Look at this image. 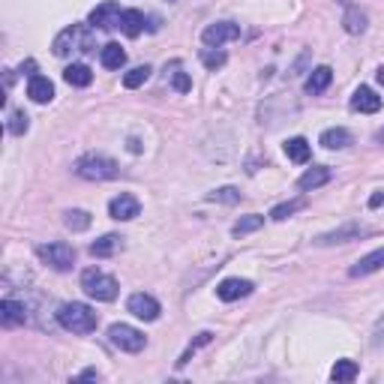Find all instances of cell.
<instances>
[{
  "instance_id": "cell-1",
  "label": "cell",
  "mask_w": 384,
  "mask_h": 384,
  "mask_svg": "<svg viewBox=\"0 0 384 384\" xmlns=\"http://www.w3.org/2000/svg\"><path fill=\"white\" fill-rule=\"evenodd\" d=\"M51 51L58 54V58H69L72 51H81V54L96 51L94 33H90V27H85V24H72V27H67V30H60L58 36H54Z\"/></svg>"
},
{
  "instance_id": "cell-2",
  "label": "cell",
  "mask_w": 384,
  "mask_h": 384,
  "mask_svg": "<svg viewBox=\"0 0 384 384\" xmlns=\"http://www.w3.org/2000/svg\"><path fill=\"white\" fill-rule=\"evenodd\" d=\"M58 322L63 331H72V333H94L96 324H99V315L90 309L87 304H78V300H72V304H63L58 309Z\"/></svg>"
},
{
  "instance_id": "cell-3",
  "label": "cell",
  "mask_w": 384,
  "mask_h": 384,
  "mask_svg": "<svg viewBox=\"0 0 384 384\" xmlns=\"http://www.w3.org/2000/svg\"><path fill=\"white\" fill-rule=\"evenodd\" d=\"M81 288H85L87 297L99 300V304H112L121 286H117L114 277H108V273H103L99 268H87L85 273H81Z\"/></svg>"
},
{
  "instance_id": "cell-4",
  "label": "cell",
  "mask_w": 384,
  "mask_h": 384,
  "mask_svg": "<svg viewBox=\"0 0 384 384\" xmlns=\"http://www.w3.org/2000/svg\"><path fill=\"white\" fill-rule=\"evenodd\" d=\"M76 175L85 177V180H112V177L121 175V168H117L114 159L96 157V153H87V157H81L76 162Z\"/></svg>"
},
{
  "instance_id": "cell-5",
  "label": "cell",
  "mask_w": 384,
  "mask_h": 384,
  "mask_svg": "<svg viewBox=\"0 0 384 384\" xmlns=\"http://www.w3.org/2000/svg\"><path fill=\"white\" fill-rule=\"evenodd\" d=\"M108 342L114 345V349H121V351H141L144 345H148V336H144L141 331H135L132 324H112L108 327Z\"/></svg>"
},
{
  "instance_id": "cell-6",
  "label": "cell",
  "mask_w": 384,
  "mask_h": 384,
  "mask_svg": "<svg viewBox=\"0 0 384 384\" xmlns=\"http://www.w3.org/2000/svg\"><path fill=\"white\" fill-rule=\"evenodd\" d=\"M36 255L45 261V264H51L54 270H72V264H76V250H72L69 243H42L40 250H36Z\"/></svg>"
},
{
  "instance_id": "cell-7",
  "label": "cell",
  "mask_w": 384,
  "mask_h": 384,
  "mask_svg": "<svg viewBox=\"0 0 384 384\" xmlns=\"http://www.w3.org/2000/svg\"><path fill=\"white\" fill-rule=\"evenodd\" d=\"M241 40V27L234 21H216V24H207L204 33H201V42L207 45V49H219V45L225 42H234Z\"/></svg>"
},
{
  "instance_id": "cell-8",
  "label": "cell",
  "mask_w": 384,
  "mask_h": 384,
  "mask_svg": "<svg viewBox=\"0 0 384 384\" xmlns=\"http://www.w3.org/2000/svg\"><path fill=\"white\" fill-rule=\"evenodd\" d=\"M121 15L123 9L114 3V0H105V3H99L94 12H90V27H99V30H114V27H121Z\"/></svg>"
},
{
  "instance_id": "cell-9",
  "label": "cell",
  "mask_w": 384,
  "mask_h": 384,
  "mask_svg": "<svg viewBox=\"0 0 384 384\" xmlns=\"http://www.w3.org/2000/svg\"><path fill=\"white\" fill-rule=\"evenodd\" d=\"M126 309L135 315V318H141V322H157L159 318V304H157V297H150V295H144V291H139V295H132L130 300H126Z\"/></svg>"
},
{
  "instance_id": "cell-10",
  "label": "cell",
  "mask_w": 384,
  "mask_h": 384,
  "mask_svg": "<svg viewBox=\"0 0 384 384\" xmlns=\"http://www.w3.org/2000/svg\"><path fill=\"white\" fill-rule=\"evenodd\" d=\"M108 213H112V219H117V222H130V219H135L141 213V204L135 195H130V192H121L117 198H112Z\"/></svg>"
},
{
  "instance_id": "cell-11",
  "label": "cell",
  "mask_w": 384,
  "mask_h": 384,
  "mask_svg": "<svg viewBox=\"0 0 384 384\" xmlns=\"http://www.w3.org/2000/svg\"><path fill=\"white\" fill-rule=\"evenodd\" d=\"M216 295L219 300H225V304H232V300H241L246 295H252V282L250 279H241V277H228L216 286Z\"/></svg>"
},
{
  "instance_id": "cell-12",
  "label": "cell",
  "mask_w": 384,
  "mask_h": 384,
  "mask_svg": "<svg viewBox=\"0 0 384 384\" xmlns=\"http://www.w3.org/2000/svg\"><path fill=\"white\" fill-rule=\"evenodd\" d=\"M381 268H384V246L372 250L369 255H363V259L349 270V277H351V279H358V277H369V273H376V270H381Z\"/></svg>"
},
{
  "instance_id": "cell-13",
  "label": "cell",
  "mask_w": 384,
  "mask_h": 384,
  "mask_svg": "<svg viewBox=\"0 0 384 384\" xmlns=\"http://www.w3.org/2000/svg\"><path fill=\"white\" fill-rule=\"evenodd\" d=\"M351 108L360 114H376L381 108V96H376V90L372 87H358L351 96Z\"/></svg>"
},
{
  "instance_id": "cell-14",
  "label": "cell",
  "mask_w": 384,
  "mask_h": 384,
  "mask_svg": "<svg viewBox=\"0 0 384 384\" xmlns=\"http://www.w3.org/2000/svg\"><path fill=\"white\" fill-rule=\"evenodd\" d=\"M27 96H30L33 103L45 105L54 99V85L45 76H30V81H27Z\"/></svg>"
},
{
  "instance_id": "cell-15",
  "label": "cell",
  "mask_w": 384,
  "mask_h": 384,
  "mask_svg": "<svg viewBox=\"0 0 384 384\" xmlns=\"http://www.w3.org/2000/svg\"><path fill=\"white\" fill-rule=\"evenodd\" d=\"M0 322L6 327H15V324H24L27 322V309L24 304H18V300H0Z\"/></svg>"
},
{
  "instance_id": "cell-16",
  "label": "cell",
  "mask_w": 384,
  "mask_h": 384,
  "mask_svg": "<svg viewBox=\"0 0 384 384\" xmlns=\"http://www.w3.org/2000/svg\"><path fill=\"white\" fill-rule=\"evenodd\" d=\"M331 81H333V69L331 67H318V69H313V76L306 78V94L309 96H318V94H324L327 87H331Z\"/></svg>"
},
{
  "instance_id": "cell-17",
  "label": "cell",
  "mask_w": 384,
  "mask_h": 384,
  "mask_svg": "<svg viewBox=\"0 0 384 384\" xmlns=\"http://www.w3.org/2000/svg\"><path fill=\"white\" fill-rule=\"evenodd\" d=\"M63 81H67L69 87H87L90 81H94V72H90L87 63H69V67L63 69Z\"/></svg>"
},
{
  "instance_id": "cell-18",
  "label": "cell",
  "mask_w": 384,
  "mask_h": 384,
  "mask_svg": "<svg viewBox=\"0 0 384 384\" xmlns=\"http://www.w3.org/2000/svg\"><path fill=\"white\" fill-rule=\"evenodd\" d=\"M121 250H123V237H117V234H105L96 243H90V255H96V259H112Z\"/></svg>"
},
{
  "instance_id": "cell-19",
  "label": "cell",
  "mask_w": 384,
  "mask_h": 384,
  "mask_svg": "<svg viewBox=\"0 0 384 384\" xmlns=\"http://www.w3.org/2000/svg\"><path fill=\"white\" fill-rule=\"evenodd\" d=\"M282 148H286V157L291 162H297V166H304V162H309V157H313V144H309L306 139H300V135L297 139H288Z\"/></svg>"
},
{
  "instance_id": "cell-20",
  "label": "cell",
  "mask_w": 384,
  "mask_h": 384,
  "mask_svg": "<svg viewBox=\"0 0 384 384\" xmlns=\"http://www.w3.org/2000/svg\"><path fill=\"white\" fill-rule=\"evenodd\" d=\"M327 180H331V168H327V166H315V168H309V171H304V175H300L297 186L304 189V192H309V189L324 186Z\"/></svg>"
},
{
  "instance_id": "cell-21",
  "label": "cell",
  "mask_w": 384,
  "mask_h": 384,
  "mask_svg": "<svg viewBox=\"0 0 384 384\" xmlns=\"http://www.w3.org/2000/svg\"><path fill=\"white\" fill-rule=\"evenodd\" d=\"M99 60H103L105 69H121L126 63V51L121 49V42H105L99 49Z\"/></svg>"
},
{
  "instance_id": "cell-22",
  "label": "cell",
  "mask_w": 384,
  "mask_h": 384,
  "mask_svg": "<svg viewBox=\"0 0 384 384\" xmlns=\"http://www.w3.org/2000/svg\"><path fill=\"white\" fill-rule=\"evenodd\" d=\"M318 144L327 148V150H342V148H349V144H351V132L342 130V126H336V130H324L322 139H318Z\"/></svg>"
},
{
  "instance_id": "cell-23",
  "label": "cell",
  "mask_w": 384,
  "mask_h": 384,
  "mask_svg": "<svg viewBox=\"0 0 384 384\" xmlns=\"http://www.w3.org/2000/svg\"><path fill=\"white\" fill-rule=\"evenodd\" d=\"M342 27L351 36H360L363 30H367V12H363L360 6H349V9H345V15H342Z\"/></svg>"
},
{
  "instance_id": "cell-24",
  "label": "cell",
  "mask_w": 384,
  "mask_h": 384,
  "mask_svg": "<svg viewBox=\"0 0 384 384\" xmlns=\"http://www.w3.org/2000/svg\"><path fill=\"white\" fill-rule=\"evenodd\" d=\"M121 30H123L126 36H132V40L144 30V12H141V9H123V15H121Z\"/></svg>"
},
{
  "instance_id": "cell-25",
  "label": "cell",
  "mask_w": 384,
  "mask_h": 384,
  "mask_svg": "<svg viewBox=\"0 0 384 384\" xmlns=\"http://www.w3.org/2000/svg\"><path fill=\"white\" fill-rule=\"evenodd\" d=\"M358 234H363L360 225H345V228H336V232H331V234H322L315 243H322V246H327V243H342V241H349V237H358Z\"/></svg>"
},
{
  "instance_id": "cell-26",
  "label": "cell",
  "mask_w": 384,
  "mask_h": 384,
  "mask_svg": "<svg viewBox=\"0 0 384 384\" xmlns=\"http://www.w3.org/2000/svg\"><path fill=\"white\" fill-rule=\"evenodd\" d=\"M261 225H264V216H259V213H250V216L237 219V222H234V228H232V234H234V237H243V234H252V232H259Z\"/></svg>"
},
{
  "instance_id": "cell-27",
  "label": "cell",
  "mask_w": 384,
  "mask_h": 384,
  "mask_svg": "<svg viewBox=\"0 0 384 384\" xmlns=\"http://www.w3.org/2000/svg\"><path fill=\"white\" fill-rule=\"evenodd\" d=\"M306 207V198H295V201H282V204H277L270 210V219H277V222H282V219H288L291 213H297V210Z\"/></svg>"
},
{
  "instance_id": "cell-28",
  "label": "cell",
  "mask_w": 384,
  "mask_h": 384,
  "mask_svg": "<svg viewBox=\"0 0 384 384\" xmlns=\"http://www.w3.org/2000/svg\"><path fill=\"white\" fill-rule=\"evenodd\" d=\"M63 222H67L69 232H85V228H90V213L87 210H67Z\"/></svg>"
},
{
  "instance_id": "cell-29",
  "label": "cell",
  "mask_w": 384,
  "mask_h": 384,
  "mask_svg": "<svg viewBox=\"0 0 384 384\" xmlns=\"http://www.w3.org/2000/svg\"><path fill=\"white\" fill-rule=\"evenodd\" d=\"M333 381H354L358 378V363L354 360H336V367L331 369Z\"/></svg>"
},
{
  "instance_id": "cell-30",
  "label": "cell",
  "mask_w": 384,
  "mask_h": 384,
  "mask_svg": "<svg viewBox=\"0 0 384 384\" xmlns=\"http://www.w3.org/2000/svg\"><path fill=\"white\" fill-rule=\"evenodd\" d=\"M207 201H216V204H237V201H241V192L234 186H219L213 192H207Z\"/></svg>"
},
{
  "instance_id": "cell-31",
  "label": "cell",
  "mask_w": 384,
  "mask_h": 384,
  "mask_svg": "<svg viewBox=\"0 0 384 384\" xmlns=\"http://www.w3.org/2000/svg\"><path fill=\"white\" fill-rule=\"evenodd\" d=\"M150 72H153V69L148 67V63H144V67H135V69H130V72L123 76V85L130 87V90H132V87H141L144 81L150 78Z\"/></svg>"
},
{
  "instance_id": "cell-32",
  "label": "cell",
  "mask_w": 384,
  "mask_h": 384,
  "mask_svg": "<svg viewBox=\"0 0 384 384\" xmlns=\"http://www.w3.org/2000/svg\"><path fill=\"white\" fill-rule=\"evenodd\" d=\"M225 51H219V49H201V63H204L207 69H219V67H225Z\"/></svg>"
},
{
  "instance_id": "cell-33",
  "label": "cell",
  "mask_w": 384,
  "mask_h": 384,
  "mask_svg": "<svg viewBox=\"0 0 384 384\" xmlns=\"http://www.w3.org/2000/svg\"><path fill=\"white\" fill-rule=\"evenodd\" d=\"M27 126H30V117H27L24 112H12V117H9V126H6V130L12 132V135H24V132H27Z\"/></svg>"
},
{
  "instance_id": "cell-34",
  "label": "cell",
  "mask_w": 384,
  "mask_h": 384,
  "mask_svg": "<svg viewBox=\"0 0 384 384\" xmlns=\"http://www.w3.org/2000/svg\"><path fill=\"white\" fill-rule=\"evenodd\" d=\"M210 340H213V333H207V331H204V333H198V336H195V342H189V349H186V354H184V358H180V360H177V367H186V360H189V358H192V354H195L198 349H201V345H207Z\"/></svg>"
},
{
  "instance_id": "cell-35",
  "label": "cell",
  "mask_w": 384,
  "mask_h": 384,
  "mask_svg": "<svg viewBox=\"0 0 384 384\" xmlns=\"http://www.w3.org/2000/svg\"><path fill=\"white\" fill-rule=\"evenodd\" d=\"M171 81H175V90H180V94H186V90L192 87V81H189V76L184 69H180V63H171Z\"/></svg>"
},
{
  "instance_id": "cell-36",
  "label": "cell",
  "mask_w": 384,
  "mask_h": 384,
  "mask_svg": "<svg viewBox=\"0 0 384 384\" xmlns=\"http://www.w3.org/2000/svg\"><path fill=\"white\" fill-rule=\"evenodd\" d=\"M33 69H36V63H33V60H27V63H21V72H24V76H36V72H33Z\"/></svg>"
},
{
  "instance_id": "cell-37",
  "label": "cell",
  "mask_w": 384,
  "mask_h": 384,
  "mask_svg": "<svg viewBox=\"0 0 384 384\" xmlns=\"http://www.w3.org/2000/svg\"><path fill=\"white\" fill-rule=\"evenodd\" d=\"M78 378H99V372H96V369H85Z\"/></svg>"
},
{
  "instance_id": "cell-38",
  "label": "cell",
  "mask_w": 384,
  "mask_h": 384,
  "mask_svg": "<svg viewBox=\"0 0 384 384\" xmlns=\"http://www.w3.org/2000/svg\"><path fill=\"white\" fill-rule=\"evenodd\" d=\"M376 78H378V85H381V87H384V67H381V69H378V72H376Z\"/></svg>"
},
{
  "instance_id": "cell-39",
  "label": "cell",
  "mask_w": 384,
  "mask_h": 384,
  "mask_svg": "<svg viewBox=\"0 0 384 384\" xmlns=\"http://www.w3.org/2000/svg\"><path fill=\"white\" fill-rule=\"evenodd\" d=\"M376 139H378V144H384V130H378V135H376Z\"/></svg>"
}]
</instances>
